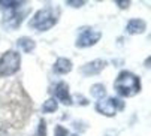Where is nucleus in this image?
I'll return each instance as SVG.
<instances>
[{
  "instance_id": "1",
  "label": "nucleus",
  "mask_w": 151,
  "mask_h": 136,
  "mask_svg": "<svg viewBox=\"0 0 151 136\" xmlns=\"http://www.w3.org/2000/svg\"><path fill=\"white\" fill-rule=\"evenodd\" d=\"M114 88H115V91L120 96H123V97H132V96L139 93L141 82H139V78L136 75H133L132 72L124 71L115 79Z\"/></svg>"
},
{
  "instance_id": "2",
  "label": "nucleus",
  "mask_w": 151,
  "mask_h": 136,
  "mask_svg": "<svg viewBox=\"0 0 151 136\" xmlns=\"http://www.w3.org/2000/svg\"><path fill=\"white\" fill-rule=\"evenodd\" d=\"M57 21H58V11L48 6L44 9H39L30 19L29 26L37 32H47L57 24Z\"/></svg>"
},
{
  "instance_id": "3",
  "label": "nucleus",
  "mask_w": 151,
  "mask_h": 136,
  "mask_svg": "<svg viewBox=\"0 0 151 136\" xmlns=\"http://www.w3.org/2000/svg\"><path fill=\"white\" fill-rule=\"evenodd\" d=\"M21 66V55L17 51H6L0 57V76H9L18 72Z\"/></svg>"
},
{
  "instance_id": "4",
  "label": "nucleus",
  "mask_w": 151,
  "mask_h": 136,
  "mask_svg": "<svg viewBox=\"0 0 151 136\" xmlns=\"http://www.w3.org/2000/svg\"><path fill=\"white\" fill-rule=\"evenodd\" d=\"M124 103L120 100V99H115V97H108V99H102L97 102L96 105V109L99 114L102 115H106V117H114L117 114V111L123 109Z\"/></svg>"
},
{
  "instance_id": "5",
  "label": "nucleus",
  "mask_w": 151,
  "mask_h": 136,
  "mask_svg": "<svg viewBox=\"0 0 151 136\" xmlns=\"http://www.w3.org/2000/svg\"><path fill=\"white\" fill-rule=\"evenodd\" d=\"M100 36H102V33H100L99 30L85 27V29H82V32H81V33L78 35V37H76V47H78V48L91 47V45H94V43L99 42Z\"/></svg>"
},
{
  "instance_id": "6",
  "label": "nucleus",
  "mask_w": 151,
  "mask_h": 136,
  "mask_svg": "<svg viewBox=\"0 0 151 136\" xmlns=\"http://www.w3.org/2000/svg\"><path fill=\"white\" fill-rule=\"evenodd\" d=\"M105 67H106V61L97 58V60H93V61H90V63H87V64H84V66L81 67V73H84L85 76L97 75V73H100V72L105 69Z\"/></svg>"
},
{
  "instance_id": "7",
  "label": "nucleus",
  "mask_w": 151,
  "mask_h": 136,
  "mask_svg": "<svg viewBox=\"0 0 151 136\" xmlns=\"http://www.w3.org/2000/svg\"><path fill=\"white\" fill-rule=\"evenodd\" d=\"M52 93H54V96H55L61 103H64V105H72V97H70V94H69V85H68L66 82H58V84L54 87Z\"/></svg>"
},
{
  "instance_id": "8",
  "label": "nucleus",
  "mask_w": 151,
  "mask_h": 136,
  "mask_svg": "<svg viewBox=\"0 0 151 136\" xmlns=\"http://www.w3.org/2000/svg\"><path fill=\"white\" fill-rule=\"evenodd\" d=\"M21 22H23V15L18 14L17 9H11L8 14H5L3 26H5L6 29H12V30H15V29L19 27Z\"/></svg>"
},
{
  "instance_id": "9",
  "label": "nucleus",
  "mask_w": 151,
  "mask_h": 136,
  "mask_svg": "<svg viewBox=\"0 0 151 136\" xmlns=\"http://www.w3.org/2000/svg\"><path fill=\"white\" fill-rule=\"evenodd\" d=\"M145 27H147L145 21L135 18V19H130L126 24V33H129V35H139V33L145 32Z\"/></svg>"
},
{
  "instance_id": "10",
  "label": "nucleus",
  "mask_w": 151,
  "mask_h": 136,
  "mask_svg": "<svg viewBox=\"0 0 151 136\" xmlns=\"http://www.w3.org/2000/svg\"><path fill=\"white\" fill-rule=\"evenodd\" d=\"M72 71V61L68 58H57V61L54 63V72L64 75V73H69Z\"/></svg>"
},
{
  "instance_id": "11",
  "label": "nucleus",
  "mask_w": 151,
  "mask_h": 136,
  "mask_svg": "<svg viewBox=\"0 0 151 136\" xmlns=\"http://www.w3.org/2000/svg\"><path fill=\"white\" fill-rule=\"evenodd\" d=\"M17 45H18V48H19L21 51H24V53H32V51L35 50V47H36L35 40L30 39V37H27V36L19 37L18 42H17Z\"/></svg>"
},
{
  "instance_id": "12",
  "label": "nucleus",
  "mask_w": 151,
  "mask_h": 136,
  "mask_svg": "<svg viewBox=\"0 0 151 136\" xmlns=\"http://www.w3.org/2000/svg\"><path fill=\"white\" fill-rule=\"evenodd\" d=\"M91 96L93 97H96V99H102L105 94H106V88H105V85L103 84H94L93 87H91Z\"/></svg>"
},
{
  "instance_id": "13",
  "label": "nucleus",
  "mask_w": 151,
  "mask_h": 136,
  "mask_svg": "<svg viewBox=\"0 0 151 136\" xmlns=\"http://www.w3.org/2000/svg\"><path fill=\"white\" fill-rule=\"evenodd\" d=\"M57 102L54 100V99H48V100H45V103L42 105V111L45 112V114H51V112H54V111H57Z\"/></svg>"
},
{
  "instance_id": "14",
  "label": "nucleus",
  "mask_w": 151,
  "mask_h": 136,
  "mask_svg": "<svg viewBox=\"0 0 151 136\" xmlns=\"http://www.w3.org/2000/svg\"><path fill=\"white\" fill-rule=\"evenodd\" d=\"M21 5V2H5V0H0V6H3L5 9H17V8H19Z\"/></svg>"
},
{
  "instance_id": "15",
  "label": "nucleus",
  "mask_w": 151,
  "mask_h": 136,
  "mask_svg": "<svg viewBox=\"0 0 151 136\" xmlns=\"http://www.w3.org/2000/svg\"><path fill=\"white\" fill-rule=\"evenodd\" d=\"M47 135V124L44 120L39 121V127H37V132H36V136H45Z\"/></svg>"
},
{
  "instance_id": "16",
  "label": "nucleus",
  "mask_w": 151,
  "mask_h": 136,
  "mask_svg": "<svg viewBox=\"0 0 151 136\" xmlns=\"http://www.w3.org/2000/svg\"><path fill=\"white\" fill-rule=\"evenodd\" d=\"M54 136H68V129H64L63 126H55Z\"/></svg>"
},
{
  "instance_id": "17",
  "label": "nucleus",
  "mask_w": 151,
  "mask_h": 136,
  "mask_svg": "<svg viewBox=\"0 0 151 136\" xmlns=\"http://www.w3.org/2000/svg\"><path fill=\"white\" fill-rule=\"evenodd\" d=\"M66 5L68 6H72V8H79V6L84 5V2H82V0H81V2H79V0H68Z\"/></svg>"
},
{
  "instance_id": "18",
  "label": "nucleus",
  "mask_w": 151,
  "mask_h": 136,
  "mask_svg": "<svg viewBox=\"0 0 151 136\" xmlns=\"http://www.w3.org/2000/svg\"><path fill=\"white\" fill-rule=\"evenodd\" d=\"M115 5H118L121 9H124V8H127L129 5H130V2H127V0H126V2H121V0H117V2H115Z\"/></svg>"
},
{
  "instance_id": "19",
  "label": "nucleus",
  "mask_w": 151,
  "mask_h": 136,
  "mask_svg": "<svg viewBox=\"0 0 151 136\" xmlns=\"http://www.w3.org/2000/svg\"><path fill=\"white\" fill-rule=\"evenodd\" d=\"M70 136H78V135H70Z\"/></svg>"
}]
</instances>
